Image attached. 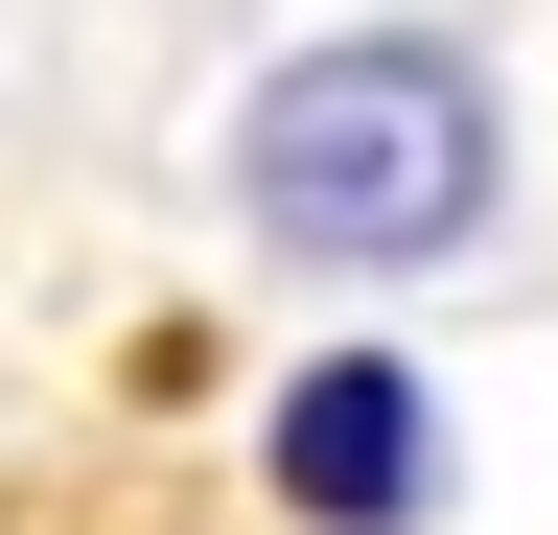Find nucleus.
Returning a JSON list of instances; mask_svg holds the SVG:
<instances>
[{
	"instance_id": "obj_1",
	"label": "nucleus",
	"mask_w": 558,
	"mask_h": 535,
	"mask_svg": "<svg viewBox=\"0 0 558 535\" xmlns=\"http://www.w3.org/2000/svg\"><path fill=\"white\" fill-rule=\"evenodd\" d=\"M512 186V117L442 24H326L233 94V210L303 256V280H442Z\"/></svg>"
},
{
	"instance_id": "obj_2",
	"label": "nucleus",
	"mask_w": 558,
	"mask_h": 535,
	"mask_svg": "<svg viewBox=\"0 0 558 535\" xmlns=\"http://www.w3.org/2000/svg\"><path fill=\"white\" fill-rule=\"evenodd\" d=\"M256 465H279L303 535H418V512H442V396H418L396 350H303L279 420H256Z\"/></svg>"
}]
</instances>
